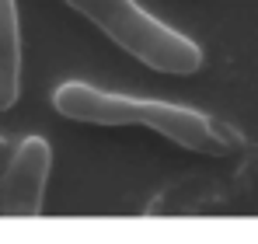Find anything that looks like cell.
<instances>
[{
    "instance_id": "cell-1",
    "label": "cell",
    "mask_w": 258,
    "mask_h": 244,
    "mask_svg": "<svg viewBox=\"0 0 258 244\" xmlns=\"http://www.w3.org/2000/svg\"><path fill=\"white\" fill-rule=\"evenodd\" d=\"M77 14H84L94 28H101L119 49L157 74L192 77L203 70V49L188 35L147 14L136 0H63Z\"/></svg>"
},
{
    "instance_id": "cell-2",
    "label": "cell",
    "mask_w": 258,
    "mask_h": 244,
    "mask_svg": "<svg viewBox=\"0 0 258 244\" xmlns=\"http://www.w3.org/2000/svg\"><path fill=\"white\" fill-rule=\"evenodd\" d=\"M136 126H147L178 147L196 150V154H210V157H223L234 147H241V136L234 129H227L223 122H213L210 115H203L196 108H181V105L154 101V98L136 101Z\"/></svg>"
},
{
    "instance_id": "cell-3",
    "label": "cell",
    "mask_w": 258,
    "mask_h": 244,
    "mask_svg": "<svg viewBox=\"0 0 258 244\" xmlns=\"http://www.w3.org/2000/svg\"><path fill=\"white\" fill-rule=\"evenodd\" d=\"M52 167V150L42 136H28L11 154L0 181V213L7 216H39L45 199V181Z\"/></svg>"
},
{
    "instance_id": "cell-4",
    "label": "cell",
    "mask_w": 258,
    "mask_h": 244,
    "mask_svg": "<svg viewBox=\"0 0 258 244\" xmlns=\"http://www.w3.org/2000/svg\"><path fill=\"white\" fill-rule=\"evenodd\" d=\"M136 101L126 94H112L84 81H67L52 91V108L63 119L87 126H136Z\"/></svg>"
},
{
    "instance_id": "cell-5",
    "label": "cell",
    "mask_w": 258,
    "mask_h": 244,
    "mask_svg": "<svg viewBox=\"0 0 258 244\" xmlns=\"http://www.w3.org/2000/svg\"><path fill=\"white\" fill-rule=\"evenodd\" d=\"M21 98V32L18 4L0 0V112L14 108Z\"/></svg>"
},
{
    "instance_id": "cell-6",
    "label": "cell",
    "mask_w": 258,
    "mask_h": 244,
    "mask_svg": "<svg viewBox=\"0 0 258 244\" xmlns=\"http://www.w3.org/2000/svg\"><path fill=\"white\" fill-rule=\"evenodd\" d=\"M7 161H11V150H7V143L0 140V181H4V171H7Z\"/></svg>"
}]
</instances>
